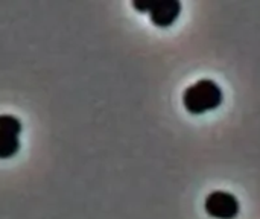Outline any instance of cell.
<instances>
[{"label":"cell","mask_w":260,"mask_h":219,"mask_svg":"<svg viewBox=\"0 0 260 219\" xmlns=\"http://www.w3.org/2000/svg\"><path fill=\"white\" fill-rule=\"evenodd\" d=\"M133 6L142 12H149L151 21L158 27L171 26L181 12V3L178 0H139L133 2Z\"/></svg>","instance_id":"obj_2"},{"label":"cell","mask_w":260,"mask_h":219,"mask_svg":"<svg viewBox=\"0 0 260 219\" xmlns=\"http://www.w3.org/2000/svg\"><path fill=\"white\" fill-rule=\"evenodd\" d=\"M204 209L207 215L216 219H235L239 215V200L225 191H213L204 200Z\"/></svg>","instance_id":"obj_3"},{"label":"cell","mask_w":260,"mask_h":219,"mask_svg":"<svg viewBox=\"0 0 260 219\" xmlns=\"http://www.w3.org/2000/svg\"><path fill=\"white\" fill-rule=\"evenodd\" d=\"M21 122L11 114H0V134L3 136H20Z\"/></svg>","instance_id":"obj_4"},{"label":"cell","mask_w":260,"mask_h":219,"mask_svg":"<svg viewBox=\"0 0 260 219\" xmlns=\"http://www.w3.org/2000/svg\"><path fill=\"white\" fill-rule=\"evenodd\" d=\"M224 95L218 82L203 78L189 85L183 93V105L192 114H204L222 104Z\"/></svg>","instance_id":"obj_1"},{"label":"cell","mask_w":260,"mask_h":219,"mask_svg":"<svg viewBox=\"0 0 260 219\" xmlns=\"http://www.w3.org/2000/svg\"><path fill=\"white\" fill-rule=\"evenodd\" d=\"M20 149V137L0 134V159H9Z\"/></svg>","instance_id":"obj_5"}]
</instances>
